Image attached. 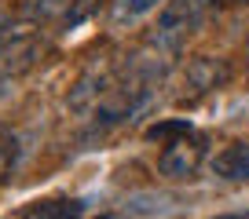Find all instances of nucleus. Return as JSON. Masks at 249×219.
<instances>
[{"label":"nucleus","instance_id":"obj_1","mask_svg":"<svg viewBox=\"0 0 249 219\" xmlns=\"http://www.w3.org/2000/svg\"><path fill=\"white\" fill-rule=\"evenodd\" d=\"M205 8H209V0H169L161 8V15H158V26L150 30L147 44L158 47L161 55H169V59H176L183 51L187 37L202 26Z\"/></svg>","mask_w":249,"mask_h":219},{"label":"nucleus","instance_id":"obj_2","mask_svg":"<svg viewBox=\"0 0 249 219\" xmlns=\"http://www.w3.org/2000/svg\"><path fill=\"white\" fill-rule=\"evenodd\" d=\"M205 161V135L187 128V132L172 135L161 142V154H158V172L165 179H191V175L202 168Z\"/></svg>","mask_w":249,"mask_h":219},{"label":"nucleus","instance_id":"obj_3","mask_svg":"<svg viewBox=\"0 0 249 219\" xmlns=\"http://www.w3.org/2000/svg\"><path fill=\"white\" fill-rule=\"evenodd\" d=\"M44 55L40 30H11L0 33V80H18L30 73Z\"/></svg>","mask_w":249,"mask_h":219},{"label":"nucleus","instance_id":"obj_4","mask_svg":"<svg viewBox=\"0 0 249 219\" xmlns=\"http://www.w3.org/2000/svg\"><path fill=\"white\" fill-rule=\"evenodd\" d=\"M15 219H85L81 197H40L15 212Z\"/></svg>","mask_w":249,"mask_h":219},{"label":"nucleus","instance_id":"obj_5","mask_svg":"<svg viewBox=\"0 0 249 219\" xmlns=\"http://www.w3.org/2000/svg\"><path fill=\"white\" fill-rule=\"evenodd\" d=\"M213 175L227 183H249V142H231L213 157Z\"/></svg>","mask_w":249,"mask_h":219},{"label":"nucleus","instance_id":"obj_6","mask_svg":"<svg viewBox=\"0 0 249 219\" xmlns=\"http://www.w3.org/2000/svg\"><path fill=\"white\" fill-rule=\"evenodd\" d=\"M224 77H227V70L216 63V59H195V63L187 66V88H191V99L213 92Z\"/></svg>","mask_w":249,"mask_h":219},{"label":"nucleus","instance_id":"obj_7","mask_svg":"<svg viewBox=\"0 0 249 219\" xmlns=\"http://www.w3.org/2000/svg\"><path fill=\"white\" fill-rule=\"evenodd\" d=\"M169 0H114L110 4V26L114 30H124V26H136L140 18H147L150 11L165 8Z\"/></svg>","mask_w":249,"mask_h":219},{"label":"nucleus","instance_id":"obj_8","mask_svg":"<svg viewBox=\"0 0 249 219\" xmlns=\"http://www.w3.org/2000/svg\"><path fill=\"white\" fill-rule=\"evenodd\" d=\"M18 154H22L18 135L8 132V128H0V187L11 179V172H15V164H18Z\"/></svg>","mask_w":249,"mask_h":219},{"label":"nucleus","instance_id":"obj_9","mask_svg":"<svg viewBox=\"0 0 249 219\" xmlns=\"http://www.w3.org/2000/svg\"><path fill=\"white\" fill-rule=\"evenodd\" d=\"M62 8H66V0H18V11H22V18H30V22H48V18H55Z\"/></svg>","mask_w":249,"mask_h":219},{"label":"nucleus","instance_id":"obj_10","mask_svg":"<svg viewBox=\"0 0 249 219\" xmlns=\"http://www.w3.org/2000/svg\"><path fill=\"white\" fill-rule=\"evenodd\" d=\"M4 30H8V11L0 8V33H4Z\"/></svg>","mask_w":249,"mask_h":219},{"label":"nucleus","instance_id":"obj_11","mask_svg":"<svg viewBox=\"0 0 249 219\" xmlns=\"http://www.w3.org/2000/svg\"><path fill=\"white\" fill-rule=\"evenodd\" d=\"M216 219H249V216H242V212H234V216H216Z\"/></svg>","mask_w":249,"mask_h":219},{"label":"nucleus","instance_id":"obj_12","mask_svg":"<svg viewBox=\"0 0 249 219\" xmlns=\"http://www.w3.org/2000/svg\"><path fill=\"white\" fill-rule=\"evenodd\" d=\"M0 99H4V80H0Z\"/></svg>","mask_w":249,"mask_h":219},{"label":"nucleus","instance_id":"obj_13","mask_svg":"<svg viewBox=\"0 0 249 219\" xmlns=\"http://www.w3.org/2000/svg\"><path fill=\"white\" fill-rule=\"evenodd\" d=\"M103 219H114V216H103Z\"/></svg>","mask_w":249,"mask_h":219}]
</instances>
